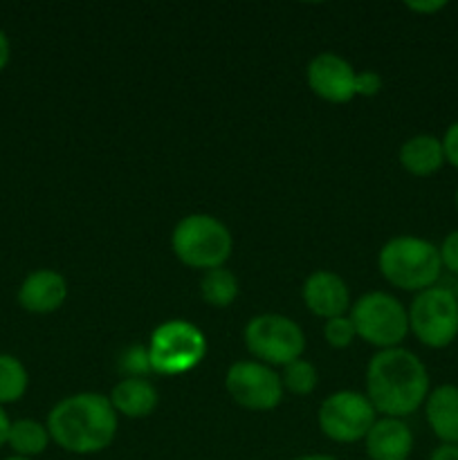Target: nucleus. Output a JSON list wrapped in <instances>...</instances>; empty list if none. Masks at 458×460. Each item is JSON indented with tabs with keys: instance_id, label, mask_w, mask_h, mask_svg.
Wrapping results in <instances>:
<instances>
[{
	"instance_id": "f03ea898",
	"label": "nucleus",
	"mask_w": 458,
	"mask_h": 460,
	"mask_svg": "<svg viewBox=\"0 0 458 460\" xmlns=\"http://www.w3.org/2000/svg\"><path fill=\"white\" fill-rule=\"evenodd\" d=\"M49 438L70 454H99L115 440L117 411L99 394H76L61 400L48 416Z\"/></svg>"
},
{
	"instance_id": "a211bd4d",
	"label": "nucleus",
	"mask_w": 458,
	"mask_h": 460,
	"mask_svg": "<svg viewBox=\"0 0 458 460\" xmlns=\"http://www.w3.org/2000/svg\"><path fill=\"white\" fill-rule=\"evenodd\" d=\"M49 440L52 438H49L48 425H40V422L25 418V420L12 422L7 445L13 449V456L34 458L48 449Z\"/></svg>"
},
{
	"instance_id": "f8f14e48",
	"label": "nucleus",
	"mask_w": 458,
	"mask_h": 460,
	"mask_svg": "<svg viewBox=\"0 0 458 460\" xmlns=\"http://www.w3.org/2000/svg\"><path fill=\"white\" fill-rule=\"evenodd\" d=\"M304 301L310 313L317 317L335 319L348 310L350 295L344 279L328 270H317L305 279Z\"/></svg>"
},
{
	"instance_id": "412c9836",
	"label": "nucleus",
	"mask_w": 458,
	"mask_h": 460,
	"mask_svg": "<svg viewBox=\"0 0 458 460\" xmlns=\"http://www.w3.org/2000/svg\"><path fill=\"white\" fill-rule=\"evenodd\" d=\"M317 380H319L317 368L301 358L295 359V362H290L287 367H283V377H281L283 386L295 395L313 394L314 386H317Z\"/></svg>"
},
{
	"instance_id": "4be33fe9",
	"label": "nucleus",
	"mask_w": 458,
	"mask_h": 460,
	"mask_svg": "<svg viewBox=\"0 0 458 460\" xmlns=\"http://www.w3.org/2000/svg\"><path fill=\"white\" fill-rule=\"evenodd\" d=\"M323 335H326V341L332 349H346V346H350V341L357 337V332H355L350 317H344V314H341V317L328 319L326 328H323Z\"/></svg>"
},
{
	"instance_id": "393cba45",
	"label": "nucleus",
	"mask_w": 458,
	"mask_h": 460,
	"mask_svg": "<svg viewBox=\"0 0 458 460\" xmlns=\"http://www.w3.org/2000/svg\"><path fill=\"white\" fill-rule=\"evenodd\" d=\"M382 90V76L377 72H357V85H355V93L362 94V97H373Z\"/></svg>"
},
{
	"instance_id": "0eeeda50",
	"label": "nucleus",
	"mask_w": 458,
	"mask_h": 460,
	"mask_svg": "<svg viewBox=\"0 0 458 460\" xmlns=\"http://www.w3.org/2000/svg\"><path fill=\"white\" fill-rule=\"evenodd\" d=\"M409 331L427 349H447L458 337V301L452 288L418 292L409 305Z\"/></svg>"
},
{
	"instance_id": "bb28decb",
	"label": "nucleus",
	"mask_w": 458,
	"mask_h": 460,
	"mask_svg": "<svg viewBox=\"0 0 458 460\" xmlns=\"http://www.w3.org/2000/svg\"><path fill=\"white\" fill-rule=\"evenodd\" d=\"M429 460H458V445L440 443L438 447L431 452Z\"/></svg>"
},
{
	"instance_id": "cd10ccee",
	"label": "nucleus",
	"mask_w": 458,
	"mask_h": 460,
	"mask_svg": "<svg viewBox=\"0 0 458 460\" xmlns=\"http://www.w3.org/2000/svg\"><path fill=\"white\" fill-rule=\"evenodd\" d=\"M407 7L420 13H436L447 7V3L445 0H431V3H407Z\"/></svg>"
},
{
	"instance_id": "a878e982",
	"label": "nucleus",
	"mask_w": 458,
	"mask_h": 460,
	"mask_svg": "<svg viewBox=\"0 0 458 460\" xmlns=\"http://www.w3.org/2000/svg\"><path fill=\"white\" fill-rule=\"evenodd\" d=\"M443 148H445V160L458 169V119L449 124V128L443 135Z\"/></svg>"
},
{
	"instance_id": "39448f33",
	"label": "nucleus",
	"mask_w": 458,
	"mask_h": 460,
	"mask_svg": "<svg viewBox=\"0 0 458 460\" xmlns=\"http://www.w3.org/2000/svg\"><path fill=\"white\" fill-rule=\"evenodd\" d=\"M355 332L377 349H398L409 332V310L386 292H368L359 296L350 310Z\"/></svg>"
},
{
	"instance_id": "20e7f679",
	"label": "nucleus",
	"mask_w": 458,
	"mask_h": 460,
	"mask_svg": "<svg viewBox=\"0 0 458 460\" xmlns=\"http://www.w3.org/2000/svg\"><path fill=\"white\" fill-rule=\"evenodd\" d=\"M173 254L193 270L223 268L232 256V234L218 218L207 214H191L180 220L171 236Z\"/></svg>"
},
{
	"instance_id": "7ed1b4c3",
	"label": "nucleus",
	"mask_w": 458,
	"mask_h": 460,
	"mask_svg": "<svg viewBox=\"0 0 458 460\" xmlns=\"http://www.w3.org/2000/svg\"><path fill=\"white\" fill-rule=\"evenodd\" d=\"M380 272L391 286L422 292L436 286L443 274L440 250L418 236H395L380 250Z\"/></svg>"
},
{
	"instance_id": "c85d7f7f",
	"label": "nucleus",
	"mask_w": 458,
	"mask_h": 460,
	"mask_svg": "<svg viewBox=\"0 0 458 460\" xmlns=\"http://www.w3.org/2000/svg\"><path fill=\"white\" fill-rule=\"evenodd\" d=\"M9 57H12V45H9L7 34H4V31L0 30V72H3L4 67H7Z\"/></svg>"
},
{
	"instance_id": "6ab92c4d",
	"label": "nucleus",
	"mask_w": 458,
	"mask_h": 460,
	"mask_svg": "<svg viewBox=\"0 0 458 460\" xmlns=\"http://www.w3.org/2000/svg\"><path fill=\"white\" fill-rule=\"evenodd\" d=\"M202 299L214 308H227L238 296V281L229 270L216 268L205 272L200 281Z\"/></svg>"
},
{
	"instance_id": "b1692460",
	"label": "nucleus",
	"mask_w": 458,
	"mask_h": 460,
	"mask_svg": "<svg viewBox=\"0 0 458 460\" xmlns=\"http://www.w3.org/2000/svg\"><path fill=\"white\" fill-rule=\"evenodd\" d=\"M440 261H443V270H449L458 277V229L449 232L445 241L440 243Z\"/></svg>"
},
{
	"instance_id": "72a5a7b5",
	"label": "nucleus",
	"mask_w": 458,
	"mask_h": 460,
	"mask_svg": "<svg viewBox=\"0 0 458 460\" xmlns=\"http://www.w3.org/2000/svg\"><path fill=\"white\" fill-rule=\"evenodd\" d=\"M454 200H456V209H458V189H456V196H454Z\"/></svg>"
},
{
	"instance_id": "4468645a",
	"label": "nucleus",
	"mask_w": 458,
	"mask_h": 460,
	"mask_svg": "<svg viewBox=\"0 0 458 460\" xmlns=\"http://www.w3.org/2000/svg\"><path fill=\"white\" fill-rule=\"evenodd\" d=\"M364 440L371 460H407L413 452V434L402 418L375 420Z\"/></svg>"
},
{
	"instance_id": "2f4dec72",
	"label": "nucleus",
	"mask_w": 458,
	"mask_h": 460,
	"mask_svg": "<svg viewBox=\"0 0 458 460\" xmlns=\"http://www.w3.org/2000/svg\"><path fill=\"white\" fill-rule=\"evenodd\" d=\"M452 292H454V296H456V301H458V281H456V283H454Z\"/></svg>"
},
{
	"instance_id": "aec40b11",
	"label": "nucleus",
	"mask_w": 458,
	"mask_h": 460,
	"mask_svg": "<svg viewBox=\"0 0 458 460\" xmlns=\"http://www.w3.org/2000/svg\"><path fill=\"white\" fill-rule=\"evenodd\" d=\"M27 385H30V377L21 359L0 353V407L18 402L25 395Z\"/></svg>"
},
{
	"instance_id": "2eb2a0df",
	"label": "nucleus",
	"mask_w": 458,
	"mask_h": 460,
	"mask_svg": "<svg viewBox=\"0 0 458 460\" xmlns=\"http://www.w3.org/2000/svg\"><path fill=\"white\" fill-rule=\"evenodd\" d=\"M427 425L440 443L458 445V386L440 385L425 400Z\"/></svg>"
},
{
	"instance_id": "ddd939ff",
	"label": "nucleus",
	"mask_w": 458,
	"mask_h": 460,
	"mask_svg": "<svg viewBox=\"0 0 458 460\" xmlns=\"http://www.w3.org/2000/svg\"><path fill=\"white\" fill-rule=\"evenodd\" d=\"M67 299V283L54 270H36L18 288V304L27 313H54Z\"/></svg>"
},
{
	"instance_id": "473e14b6",
	"label": "nucleus",
	"mask_w": 458,
	"mask_h": 460,
	"mask_svg": "<svg viewBox=\"0 0 458 460\" xmlns=\"http://www.w3.org/2000/svg\"><path fill=\"white\" fill-rule=\"evenodd\" d=\"M4 460H31V458H21V456H9V458H4Z\"/></svg>"
},
{
	"instance_id": "dca6fc26",
	"label": "nucleus",
	"mask_w": 458,
	"mask_h": 460,
	"mask_svg": "<svg viewBox=\"0 0 458 460\" xmlns=\"http://www.w3.org/2000/svg\"><path fill=\"white\" fill-rule=\"evenodd\" d=\"M445 148L443 139L434 137V135H416V137L407 139L400 148V164L404 171L418 178H427L434 175L436 171L443 169L445 164Z\"/></svg>"
},
{
	"instance_id": "5701e85b",
	"label": "nucleus",
	"mask_w": 458,
	"mask_h": 460,
	"mask_svg": "<svg viewBox=\"0 0 458 460\" xmlns=\"http://www.w3.org/2000/svg\"><path fill=\"white\" fill-rule=\"evenodd\" d=\"M121 367L124 371L130 373V377H142L144 373L151 371V359H148V349H142V346H133L124 353L121 358Z\"/></svg>"
},
{
	"instance_id": "c756f323",
	"label": "nucleus",
	"mask_w": 458,
	"mask_h": 460,
	"mask_svg": "<svg viewBox=\"0 0 458 460\" xmlns=\"http://www.w3.org/2000/svg\"><path fill=\"white\" fill-rule=\"evenodd\" d=\"M9 429H12V420H9V418H7L4 409L0 407V447H3V445H7Z\"/></svg>"
},
{
	"instance_id": "f3484780",
	"label": "nucleus",
	"mask_w": 458,
	"mask_h": 460,
	"mask_svg": "<svg viewBox=\"0 0 458 460\" xmlns=\"http://www.w3.org/2000/svg\"><path fill=\"white\" fill-rule=\"evenodd\" d=\"M110 404L126 418H146L157 407V391L144 377H126L112 389Z\"/></svg>"
},
{
	"instance_id": "423d86ee",
	"label": "nucleus",
	"mask_w": 458,
	"mask_h": 460,
	"mask_svg": "<svg viewBox=\"0 0 458 460\" xmlns=\"http://www.w3.org/2000/svg\"><path fill=\"white\" fill-rule=\"evenodd\" d=\"M207 353L205 335L193 323L173 319L155 328L148 344L151 371L160 376H182L202 362Z\"/></svg>"
},
{
	"instance_id": "1a4fd4ad",
	"label": "nucleus",
	"mask_w": 458,
	"mask_h": 460,
	"mask_svg": "<svg viewBox=\"0 0 458 460\" xmlns=\"http://www.w3.org/2000/svg\"><path fill=\"white\" fill-rule=\"evenodd\" d=\"M375 413L366 395L357 391H337L323 400L319 409V427L335 443H355L366 438L375 425Z\"/></svg>"
},
{
	"instance_id": "9b49d317",
	"label": "nucleus",
	"mask_w": 458,
	"mask_h": 460,
	"mask_svg": "<svg viewBox=\"0 0 458 460\" xmlns=\"http://www.w3.org/2000/svg\"><path fill=\"white\" fill-rule=\"evenodd\" d=\"M308 85L314 94L330 103H346L355 97L357 72L339 54L323 52L308 66Z\"/></svg>"
},
{
	"instance_id": "f257e3e1",
	"label": "nucleus",
	"mask_w": 458,
	"mask_h": 460,
	"mask_svg": "<svg viewBox=\"0 0 458 460\" xmlns=\"http://www.w3.org/2000/svg\"><path fill=\"white\" fill-rule=\"evenodd\" d=\"M429 395V373L407 349L380 350L366 368V398L384 418L418 411Z\"/></svg>"
},
{
	"instance_id": "7c9ffc66",
	"label": "nucleus",
	"mask_w": 458,
	"mask_h": 460,
	"mask_svg": "<svg viewBox=\"0 0 458 460\" xmlns=\"http://www.w3.org/2000/svg\"><path fill=\"white\" fill-rule=\"evenodd\" d=\"M295 460H337V458L326 456V454H308V456H299V458H295Z\"/></svg>"
},
{
	"instance_id": "6e6552de",
	"label": "nucleus",
	"mask_w": 458,
	"mask_h": 460,
	"mask_svg": "<svg viewBox=\"0 0 458 460\" xmlns=\"http://www.w3.org/2000/svg\"><path fill=\"white\" fill-rule=\"evenodd\" d=\"M245 346L263 364L287 367L305 349L304 331L283 314H259L245 328Z\"/></svg>"
},
{
	"instance_id": "9d476101",
	"label": "nucleus",
	"mask_w": 458,
	"mask_h": 460,
	"mask_svg": "<svg viewBox=\"0 0 458 460\" xmlns=\"http://www.w3.org/2000/svg\"><path fill=\"white\" fill-rule=\"evenodd\" d=\"M229 395L251 411H269L283 398V382L268 364L236 362L225 376Z\"/></svg>"
}]
</instances>
